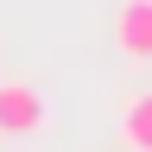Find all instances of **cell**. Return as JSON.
<instances>
[{
  "instance_id": "2",
  "label": "cell",
  "mask_w": 152,
  "mask_h": 152,
  "mask_svg": "<svg viewBox=\"0 0 152 152\" xmlns=\"http://www.w3.org/2000/svg\"><path fill=\"white\" fill-rule=\"evenodd\" d=\"M45 127V102L26 83H0V133H38Z\"/></svg>"
},
{
  "instance_id": "3",
  "label": "cell",
  "mask_w": 152,
  "mask_h": 152,
  "mask_svg": "<svg viewBox=\"0 0 152 152\" xmlns=\"http://www.w3.org/2000/svg\"><path fill=\"white\" fill-rule=\"evenodd\" d=\"M121 140L133 146V152H152V89H140L127 102V114H121Z\"/></svg>"
},
{
  "instance_id": "1",
  "label": "cell",
  "mask_w": 152,
  "mask_h": 152,
  "mask_svg": "<svg viewBox=\"0 0 152 152\" xmlns=\"http://www.w3.org/2000/svg\"><path fill=\"white\" fill-rule=\"evenodd\" d=\"M114 45H121L133 64H152V0H127L121 19H114Z\"/></svg>"
}]
</instances>
